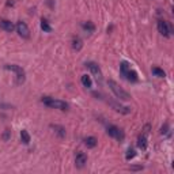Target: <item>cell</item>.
I'll list each match as a JSON object with an SVG mask.
<instances>
[{
	"label": "cell",
	"mask_w": 174,
	"mask_h": 174,
	"mask_svg": "<svg viewBox=\"0 0 174 174\" xmlns=\"http://www.w3.org/2000/svg\"><path fill=\"white\" fill-rule=\"evenodd\" d=\"M120 72L128 82H138V74L134 70H131V66L127 61H122L120 66Z\"/></svg>",
	"instance_id": "cell-2"
},
{
	"label": "cell",
	"mask_w": 174,
	"mask_h": 174,
	"mask_svg": "<svg viewBox=\"0 0 174 174\" xmlns=\"http://www.w3.org/2000/svg\"><path fill=\"white\" fill-rule=\"evenodd\" d=\"M0 29H3V30H4V32L11 33L12 30L15 29V26H14V23L11 22V20L3 19V20H0Z\"/></svg>",
	"instance_id": "cell-10"
},
{
	"label": "cell",
	"mask_w": 174,
	"mask_h": 174,
	"mask_svg": "<svg viewBox=\"0 0 174 174\" xmlns=\"http://www.w3.org/2000/svg\"><path fill=\"white\" fill-rule=\"evenodd\" d=\"M152 74L156 75V76H159V78H165V76H166L165 71L161 70V68H158V67H154V68H152Z\"/></svg>",
	"instance_id": "cell-20"
},
{
	"label": "cell",
	"mask_w": 174,
	"mask_h": 174,
	"mask_svg": "<svg viewBox=\"0 0 174 174\" xmlns=\"http://www.w3.org/2000/svg\"><path fill=\"white\" fill-rule=\"evenodd\" d=\"M108 86L110 87V90L113 91L114 95H116V97H117L120 101H129V100H131V95H129L127 91L124 90V88H121L120 86H118V84L116 83L114 80H109V82H108Z\"/></svg>",
	"instance_id": "cell-1"
},
{
	"label": "cell",
	"mask_w": 174,
	"mask_h": 174,
	"mask_svg": "<svg viewBox=\"0 0 174 174\" xmlns=\"http://www.w3.org/2000/svg\"><path fill=\"white\" fill-rule=\"evenodd\" d=\"M138 147L142 148V150H146V147H147V134H144V132H143V135L139 136V139H138Z\"/></svg>",
	"instance_id": "cell-12"
},
{
	"label": "cell",
	"mask_w": 174,
	"mask_h": 174,
	"mask_svg": "<svg viewBox=\"0 0 174 174\" xmlns=\"http://www.w3.org/2000/svg\"><path fill=\"white\" fill-rule=\"evenodd\" d=\"M158 32L162 34L163 37H169L170 33H172V27L168 25V22L165 20H159L158 22Z\"/></svg>",
	"instance_id": "cell-8"
},
{
	"label": "cell",
	"mask_w": 174,
	"mask_h": 174,
	"mask_svg": "<svg viewBox=\"0 0 174 174\" xmlns=\"http://www.w3.org/2000/svg\"><path fill=\"white\" fill-rule=\"evenodd\" d=\"M106 132H108L109 136L117 139V140H122V139H124V134H122L121 129L117 128L116 125H109V127L106 128Z\"/></svg>",
	"instance_id": "cell-6"
},
{
	"label": "cell",
	"mask_w": 174,
	"mask_h": 174,
	"mask_svg": "<svg viewBox=\"0 0 174 174\" xmlns=\"http://www.w3.org/2000/svg\"><path fill=\"white\" fill-rule=\"evenodd\" d=\"M6 70L15 72V75H16V83H18V84H20V83H23V82H25V76H26V75H25V71H23L22 67L15 66V64H10V66H6Z\"/></svg>",
	"instance_id": "cell-4"
},
{
	"label": "cell",
	"mask_w": 174,
	"mask_h": 174,
	"mask_svg": "<svg viewBox=\"0 0 174 174\" xmlns=\"http://www.w3.org/2000/svg\"><path fill=\"white\" fill-rule=\"evenodd\" d=\"M42 102L46 105V106L53 108V109H59V110H67L68 109L67 102L60 101V100H54V98H50V97H44Z\"/></svg>",
	"instance_id": "cell-3"
},
{
	"label": "cell",
	"mask_w": 174,
	"mask_h": 174,
	"mask_svg": "<svg viewBox=\"0 0 174 174\" xmlns=\"http://www.w3.org/2000/svg\"><path fill=\"white\" fill-rule=\"evenodd\" d=\"M131 170H142V166H134V168H131Z\"/></svg>",
	"instance_id": "cell-22"
},
{
	"label": "cell",
	"mask_w": 174,
	"mask_h": 174,
	"mask_svg": "<svg viewBox=\"0 0 174 174\" xmlns=\"http://www.w3.org/2000/svg\"><path fill=\"white\" fill-rule=\"evenodd\" d=\"M16 32H18V34L22 37V38H29L30 37L29 27H27V25L25 22H22V20H19V22L16 23Z\"/></svg>",
	"instance_id": "cell-7"
},
{
	"label": "cell",
	"mask_w": 174,
	"mask_h": 174,
	"mask_svg": "<svg viewBox=\"0 0 174 174\" xmlns=\"http://www.w3.org/2000/svg\"><path fill=\"white\" fill-rule=\"evenodd\" d=\"M110 104V106L114 109V110H117V112H120V113H124V114H127L131 112V109L129 108H125V106H121V105H118V104H116V102H109Z\"/></svg>",
	"instance_id": "cell-11"
},
{
	"label": "cell",
	"mask_w": 174,
	"mask_h": 174,
	"mask_svg": "<svg viewBox=\"0 0 174 174\" xmlns=\"http://www.w3.org/2000/svg\"><path fill=\"white\" fill-rule=\"evenodd\" d=\"M82 27H83L86 32L88 33H94V30H95V26L93 25L91 22H84V23H82Z\"/></svg>",
	"instance_id": "cell-17"
},
{
	"label": "cell",
	"mask_w": 174,
	"mask_h": 174,
	"mask_svg": "<svg viewBox=\"0 0 174 174\" xmlns=\"http://www.w3.org/2000/svg\"><path fill=\"white\" fill-rule=\"evenodd\" d=\"M84 144H86L88 148H94L95 146H97V139H95L94 136H88V138L84 139Z\"/></svg>",
	"instance_id": "cell-13"
},
{
	"label": "cell",
	"mask_w": 174,
	"mask_h": 174,
	"mask_svg": "<svg viewBox=\"0 0 174 174\" xmlns=\"http://www.w3.org/2000/svg\"><path fill=\"white\" fill-rule=\"evenodd\" d=\"M135 150H128V152H127V155H125V158H127V161H129V159H132V158H135Z\"/></svg>",
	"instance_id": "cell-21"
},
{
	"label": "cell",
	"mask_w": 174,
	"mask_h": 174,
	"mask_svg": "<svg viewBox=\"0 0 174 174\" xmlns=\"http://www.w3.org/2000/svg\"><path fill=\"white\" fill-rule=\"evenodd\" d=\"M82 84H83L84 87H87V88H90L91 86H93V82H91V78L88 76V75H83L82 76Z\"/></svg>",
	"instance_id": "cell-14"
},
{
	"label": "cell",
	"mask_w": 174,
	"mask_h": 174,
	"mask_svg": "<svg viewBox=\"0 0 174 174\" xmlns=\"http://www.w3.org/2000/svg\"><path fill=\"white\" fill-rule=\"evenodd\" d=\"M41 29H42L44 32H46V33H50V32H52V27L49 26V23H48L46 19H42V20H41Z\"/></svg>",
	"instance_id": "cell-19"
},
{
	"label": "cell",
	"mask_w": 174,
	"mask_h": 174,
	"mask_svg": "<svg viewBox=\"0 0 174 174\" xmlns=\"http://www.w3.org/2000/svg\"><path fill=\"white\" fill-rule=\"evenodd\" d=\"M86 67L91 71V74L94 75L95 79H97L98 82H101V80H102V71H101V68H100V66H98L97 63L88 61V63H86Z\"/></svg>",
	"instance_id": "cell-5"
},
{
	"label": "cell",
	"mask_w": 174,
	"mask_h": 174,
	"mask_svg": "<svg viewBox=\"0 0 174 174\" xmlns=\"http://www.w3.org/2000/svg\"><path fill=\"white\" fill-rule=\"evenodd\" d=\"M52 128L54 129V132H56L60 138H64V136H66V129L63 127H60V125H52Z\"/></svg>",
	"instance_id": "cell-16"
},
{
	"label": "cell",
	"mask_w": 174,
	"mask_h": 174,
	"mask_svg": "<svg viewBox=\"0 0 174 174\" xmlns=\"http://www.w3.org/2000/svg\"><path fill=\"white\" fill-rule=\"evenodd\" d=\"M72 48L76 50H80L82 49V40L79 38V37H75V38L72 40Z\"/></svg>",
	"instance_id": "cell-18"
},
{
	"label": "cell",
	"mask_w": 174,
	"mask_h": 174,
	"mask_svg": "<svg viewBox=\"0 0 174 174\" xmlns=\"http://www.w3.org/2000/svg\"><path fill=\"white\" fill-rule=\"evenodd\" d=\"M20 140L25 143V144H29L30 143V135H29V132L27 131H25V129L20 131Z\"/></svg>",
	"instance_id": "cell-15"
},
{
	"label": "cell",
	"mask_w": 174,
	"mask_h": 174,
	"mask_svg": "<svg viewBox=\"0 0 174 174\" xmlns=\"http://www.w3.org/2000/svg\"><path fill=\"white\" fill-rule=\"evenodd\" d=\"M8 134H10V131H6V134H4V136H3V138H4V139H6V140H7V139H8Z\"/></svg>",
	"instance_id": "cell-23"
},
{
	"label": "cell",
	"mask_w": 174,
	"mask_h": 174,
	"mask_svg": "<svg viewBox=\"0 0 174 174\" xmlns=\"http://www.w3.org/2000/svg\"><path fill=\"white\" fill-rule=\"evenodd\" d=\"M87 162V156L84 152H79V154L76 155V158H75V165H76V168H84V165H86Z\"/></svg>",
	"instance_id": "cell-9"
}]
</instances>
